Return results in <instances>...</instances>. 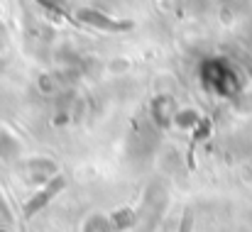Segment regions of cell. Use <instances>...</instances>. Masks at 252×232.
<instances>
[{"label": "cell", "mask_w": 252, "mask_h": 232, "mask_svg": "<svg viewBox=\"0 0 252 232\" xmlns=\"http://www.w3.org/2000/svg\"><path fill=\"white\" fill-rule=\"evenodd\" d=\"M64 183H66L64 176H57V178H52L39 193H34V198L25 205V218H32L34 213H39V210H42V208H44V205H47V203H49L62 188H64Z\"/></svg>", "instance_id": "6da1fadb"}, {"label": "cell", "mask_w": 252, "mask_h": 232, "mask_svg": "<svg viewBox=\"0 0 252 232\" xmlns=\"http://www.w3.org/2000/svg\"><path fill=\"white\" fill-rule=\"evenodd\" d=\"M79 20L93 25V27H100V29H110V32H123V29L130 27V22H125V20H110L103 12H98V10H79Z\"/></svg>", "instance_id": "7a4b0ae2"}, {"label": "cell", "mask_w": 252, "mask_h": 232, "mask_svg": "<svg viewBox=\"0 0 252 232\" xmlns=\"http://www.w3.org/2000/svg\"><path fill=\"white\" fill-rule=\"evenodd\" d=\"M132 220H135V218H132V213H130V210H123V213L113 215V223L118 225V230H125V228H127Z\"/></svg>", "instance_id": "3957f363"}, {"label": "cell", "mask_w": 252, "mask_h": 232, "mask_svg": "<svg viewBox=\"0 0 252 232\" xmlns=\"http://www.w3.org/2000/svg\"><path fill=\"white\" fill-rule=\"evenodd\" d=\"M191 228H193V213H191V210H186V213H184V218H181L179 232H191Z\"/></svg>", "instance_id": "277c9868"}]
</instances>
